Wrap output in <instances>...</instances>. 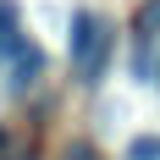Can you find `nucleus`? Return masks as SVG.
<instances>
[{"label": "nucleus", "instance_id": "nucleus-1", "mask_svg": "<svg viewBox=\"0 0 160 160\" xmlns=\"http://www.w3.org/2000/svg\"><path fill=\"white\" fill-rule=\"evenodd\" d=\"M72 61H78V72H83V83L94 88L99 83V72H105V61H111V50H116V33H111V22L99 11H72Z\"/></svg>", "mask_w": 160, "mask_h": 160}, {"label": "nucleus", "instance_id": "nucleus-3", "mask_svg": "<svg viewBox=\"0 0 160 160\" xmlns=\"http://www.w3.org/2000/svg\"><path fill=\"white\" fill-rule=\"evenodd\" d=\"M127 160H160V138H132V144H127Z\"/></svg>", "mask_w": 160, "mask_h": 160}, {"label": "nucleus", "instance_id": "nucleus-5", "mask_svg": "<svg viewBox=\"0 0 160 160\" xmlns=\"http://www.w3.org/2000/svg\"><path fill=\"white\" fill-rule=\"evenodd\" d=\"M155 78H160V72H155Z\"/></svg>", "mask_w": 160, "mask_h": 160}, {"label": "nucleus", "instance_id": "nucleus-4", "mask_svg": "<svg viewBox=\"0 0 160 160\" xmlns=\"http://www.w3.org/2000/svg\"><path fill=\"white\" fill-rule=\"evenodd\" d=\"M66 160H94V149H88V144H72V149H66Z\"/></svg>", "mask_w": 160, "mask_h": 160}, {"label": "nucleus", "instance_id": "nucleus-2", "mask_svg": "<svg viewBox=\"0 0 160 160\" xmlns=\"http://www.w3.org/2000/svg\"><path fill=\"white\" fill-rule=\"evenodd\" d=\"M160 33V0H144L132 17V44H138V72H149V44Z\"/></svg>", "mask_w": 160, "mask_h": 160}]
</instances>
